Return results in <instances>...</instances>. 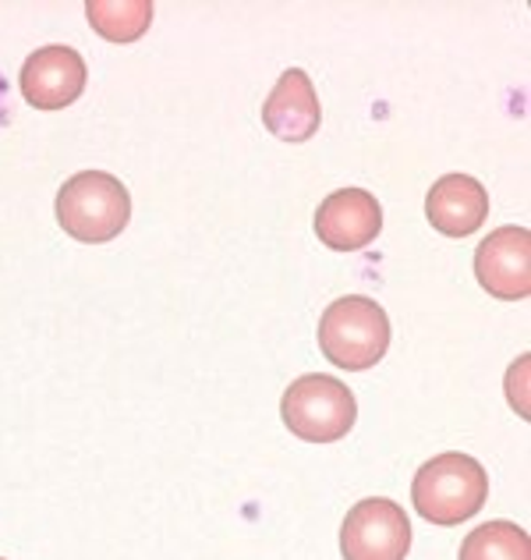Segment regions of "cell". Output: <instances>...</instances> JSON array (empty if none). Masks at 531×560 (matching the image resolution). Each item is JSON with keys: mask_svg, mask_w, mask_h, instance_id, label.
Segmentation results:
<instances>
[{"mask_svg": "<svg viewBox=\"0 0 531 560\" xmlns=\"http://www.w3.org/2000/svg\"><path fill=\"white\" fill-rule=\"evenodd\" d=\"M322 107L312 79L302 68H287L262 103V125L284 142H305L319 131Z\"/></svg>", "mask_w": 531, "mask_h": 560, "instance_id": "cell-9", "label": "cell"}, {"mask_svg": "<svg viewBox=\"0 0 531 560\" xmlns=\"http://www.w3.org/2000/svg\"><path fill=\"white\" fill-rule=\"evenodd\" d=\"M88 68L79 50L71 47H43L22 65V96L39 110H64L85 93Z\"/></svg>", "mask_w": 531, "mask_h": 560, "instance_id": "cell-7", "label": "cell"}, {"mask_svg": "<svg viewBox=\"0 0 531 560\" xmlns=\"http://www.w3.org/2000/svg\"><path fill=\"white\" fill-rule=\"evenodd\" d=\"M0 560H4V557H0Z\"/></svg>", "mask_w": 531, "mask_h": 560, "instance_id": "cell-13", "label": "cell"}, {"mask_svg": "<svg viewBox=\"0 0 531 560\" xmlns=\"http://www.w3.org/2000/svg\"><path fill=\"white\" fill-rule=\"evenodd\" d=\"M280 419L305 444H337L351 433L354 419H358V405H354L347 383L308 373L284 390Z\"/></svg>", "mask_w": 531, "mask_h": 560, "instance_id": "cell-4", "label": "cell"}, {"mask_svg": "<svg viewBox=\"0 0 531 560\" xmlns=\"http://www.w3.org/2000/svg\"><path fill=\"white\" fill-rule=\"evenodd\" d=\"M411 550V522L401 504L368 497L347 511L341 525L344 560H404Z\"/></svg>", "mask_w": 531, "mask_h": 560, "instance_id": "cell-5", "label": "cell"}, {"mask_svg": "<svg viewBox=\"0 0 531 560\" xmlns=\"http://www.w3.org/2000/svg\"><path fill=\"white\" fill-rule=\"evenodd\" d=\"M479 284L499 302H521L531 294V234L528 228H496L475 248Z\"/></svg>", "mask_w": 531, "mask_h": 560, "instance_id": "cell-6", "label": "cell"}, {"mask_svg": "<svg viewBox=\"0 0 531 560\" xmlns=\"http://www.w3.org/2000/svg\"><path fill=\"white\" fill-rule=\"evenodd\" d=\"M382 231V210L373 191L365 188H341L330 191L316 210V234L327 248L337 253H354L376 242Z\"/></svg>", "mask_w": 531, "mask_h": 560, "instance_id": "cell-8", "label": "cell"}, {"mask_svg": "<svg viewBox=\"0 0 531 560\" xmlns=\"http://www.w3.org/2000/svg\"><path fill=\"white\" fill-rule=\"evenodd\" d=\"M485 497H489V476L485 468L461 451L436 454L433 462H425L415 471L411 482V504L433 525H461L475 518L482 511Z\"/></svg>", "mask_w": 531, "mask_h": 560, "instance_id": "cell-1", "label": "cell"}, {"mask_svg": "<svg viewBox=\"0 0 531 560\" xmlns=\"http://www.w3.org/2000/svg\"><path fill=\"white\" fill-rule=\"evenodd\" d=\"M390 348V319L365 294H347L327 305L319 319V351L337 370L365 373L382 362Z\"/></svg>", "mask_w": 531, "mask_h": 560, "instance_id": "cell-3", "label": "cell"}, {"mask_svg": "<svg viewBox=\"0 0 531 560\" xmlns=\"http://www.w3.org/2000/svg\"><path fill=\"white\" fill-rule=\"evenodd\" d=\"M461 560H531V536L514 522H485L464 536Z\"/></svg>", "mask_w": 531, "mask_h": 560, "instance_id": "cell-12", "label": "cell"}, {"mask_svg": "<svg viewBox=\"0 0 531 560\" xmlns=\"http://www.w3.org/2000/svg\"><path fill=\"white\" fill-rule=\"evenodd\" d=\"M429 224L447 238H468L489 217V191L471 174H442L425 199Z\"/></svg>", "mask_w": 531, "mask_h": 560, "instance_id": "cell-10", "label": "cell"}, {"mask_svg": "<svg viewBox=\"0 0 531 560\" xmlns=\"http://www.w3.org/2000/svg\"><path fill=\"white\" fill-rule=\"evenodd\" d=\"M131 220V196L107 171H82L57 191V224L82 245L114 242Z\"/></svg>", "mask_w": 531, "mask_h": 560, "instance_id": "cell-2", "label": "cell"}, {"mask_svg": "<svg viewBox=\"0 0 531 560\" xmlns=\"http://www.w3.org/2000/svg\"><path fill=\"white\" fill-rule=\"evenodd\" d=\"M85 19L103 39L110 43H135L150 33L153 4L150 0H88Z\"/></svg>", "mask_w": 531, "mask_h": 560, "instance_id": "cell-11", "label": "cell"}]
</instances>
